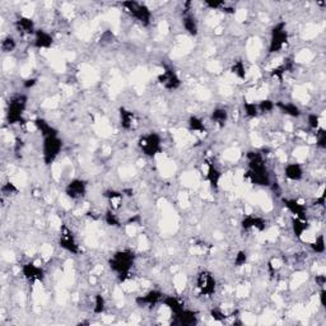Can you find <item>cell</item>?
Returning <instances> with one entry per match:
<instances>
[{"label": "cell", "instance_id": "obj_23", "mask_svg": "<svg viewBox=\"0 0 326 326\" xmlns=\"http://www.w3.org/2000/svg\"><path fill=\"white\" fill-rule=\"evenodd\" d=\"M181 23H182L183 30L186 31V34L190 35V36L195 37L199 34V25L196 18L190 13H183L182 19H181Z\"/></svg>", "mask_w": 326, "mask_h": 326}, {"label": "cell", "instance_id": "obj_33", "mask_svg": "<svg viewBox=\"0 0 326 326\" xmlns=\"http://www.w3.org/2000/svg\"><path fill=\"white\" fill-rule=\"evenodd\" d=\"M257 109H259V113H270L275 110V102L270 98H264L257 102Z\"/></svg>", "mask_w": 326, "mask_h": 326}, {"label": "cell", "instance_id": "obj_27", "mask_svg": "<svg viewBox=\"0 0 326 326\" xmlns=\"http://www.w3.org/2000/svg\"><path fill=\"white\" fill-rule=\"evenodd\" d=\"M162 305L165 306V307H167L171 311V314L174 315V316L177 314H180L183 308H185V303H183L180 298H177V297L175 296L163 297V299H162Z\"/></svg>", "mask_w": 326, "mask_h": 326}, {"label": "cell", "instance_id": "obj_18", "mask_svg": "<svg viewBox=\"0 0 326 326\" xmlns=\"http://www.w3.org/2000/svg\"><path fill=\"white\" fill-rule=\"evenodd\" d=\"M54 45V37L50 32L45 30H38L36 31V34L34 36V46L38 50H47Z\"/></svg>", "mask_w": 326, "mask_h": 326}, {"label": "cell", "instance_id": "obj_20", "mask_svg": "<svg viewBox=\"0 0 326 326\" xmlns=\"http://www.w3.org/2000/svg\"><path fill=\"white\" fill-rule=\"evenodd\" d=\"M223 174L219 168L217 167L214 163H208V171H207V181L213 190H218L220 186V181H222Z\"/></svg>", "mask_w": 326, "mask_h": 326}, {"label": "cell", "instance_id": "obj_28", "mask_svg": "<svg viewBox=\"0 0 326 326\" xmlns=\"http://www.w3.org/2000/svg\"><path fill=\"white\" fill-rule=\"evenodd\" d=\"M292 232L294 237L301 240L302 236L305 235L306 232L310 229V223L307 219H301V218H297V217H293L292 218Z\"/></svg>", "mask_w": 326, "mask_h": 326}, {"label": "cell", "instance_id": "obj_12", "mask_svg": "<svg viewBox=\"0 0 326 326\" xmlns=\"http://www.w3.org/2000/svg\"><path fill=\"white\" fill-rule=\"evenodd\" d=\"M22 275L28 283L32 284L45 281V270L32 261H28L22 265Z\"/></svg>", "mask_w": 326, "mask_h": 326}, {"label": "cell", "instance_id": "obj_14", "mask_svg": "<svg viewBox=\"0 0 326 326\" xmlns=\"http://www.w3.org/2000/svg\"><path fill=\"white\" fill-rule=\"evenodd\" d=\"M165 294L158 290H152L149 292H146L143 296H139L135 298V303L139 307H153V306L162 303Z\"/></svg>", "mask_w": 326, "mask_h": 326}, {"label": "cell", "instance_id": "obj_15", "mask_svg": "<svg viewBox=\"0 0 326 326\" xmlns=\"http://www.w3.org/2000/svg\"><path fill=\"white\" fill-rule=\"evenodd\" d=\"M14 27L15 30L18 31V34H21L22 36H35L37 31L34 19L30 18V17H26V15H21V17L14 22Z\"/></svg>", "mask_w": 326, "mask_h": 326}, {"label": "cell", "instance_id": "obj_8", "mask_svg": "<svg viewBox=\"0 0 326 326\" xmlns=\"http://www.w3.org/2000/svg\"><path fill=\"white\" fill-rule=\"evenodd\" d=\"M196 290L203 297H212L217 290V281L211 271L201 270L196 275Z\"/></svg>", "mask_w": 326, "mask_h": 326}, {"label": "cell", "instance_id": "obj_41", "mask_svg": "<svg viewBox=\"0 0 326 326\" xmlns=\"http://www.w3.org/2000/svg\"><path fill=\"white\" fill-rule=\"evenodd\" d=\"M205 6L207 8H209V9L212 10H220L222 12V9L224 8V6L227 5L226 1H214V0H205L204 3Z\"/></svg>", "mask_w": 326, "mask_h": 326}, {"label": "cell", "instance_id": "obj_9", "mask_svg": "<svg viewBox=\"0 0 326 326\" xmlns=\"http://www.w3.org/2000/svg\"><path fill=\"white\" fill-rule=\"evenodd\" d=\"M60 249H63L64 251L69 254H73V255H78L80 253L79 245L76 242L75 236L72 232V229L68 226L63 224L60 227V235H59V241H58Z\"/></svg>", "mask_w": 326, "mask_h": 326}, {"label": "cell", "instance_id": "obj_32", "mask_svg": "<svg viewBox=\"0 0 326 326\" xmlns=\"http://www.w3.org/2000/svg\"><path fill=\"white\" fill-rule=\"evenodd\" d=\"M0 191H1V198H10V196L15 195L17 192L19 191V189L15 186V183L10 182V181H6L1 185L0 187Z\"/></svg>", "mask_w": 326, "mask_h": 326}, {"label": "cell", "instance_id": "obj_4", "mask_svg": "<svg viewBox=\"0 0 326 326\" xmlns=\"http://www.w3.org/2000/svg\"><path fill=\"white\" fill-rule=\"evenodd\" d=\"M121 5L131 18H134L143 27H148L152 23V10L146 4L137 1V0H128V1H122Z\"/></svg>", "mask_w": 326, "mask_h": 326}, {"label": "cell", "instance_id": "obj_45", "mask_svg": "<svg viewBox=\"0 0 326 326\" xmlns=\"http://www.w3.org/2000/svg\"><path fill=\"white\" fill-rule=\"evenodd\" d=\"M319 298H320V303L323 307H326V290L325 288H321L320 293H319Z\"/></svg>", "mask_w": 326, "mask_h": 326}, {"label": "cell", "instance_id": "obj_38", "mask_svg": "<svg viewBox=\"0 0 326 326\" xmlns=\"http://www.w3.org/2000/svg\"><path fill=\"white\" fill-rule=\"evenodd\" d=\"M316 146L317 148H320V149H325L326 148V130L320 126V128L316 130Z\"/></svg>", "mask_w": 326, "mask_h": 326}, {"label": "cell", "instance_id": "obj_10", "mask_svg": "<svg viewBox=\"0 0 326 326\" xmlns=\"http://www.w3.org/2000/svg\"><path fill=\"white\" fill-rule=\"evenodd\" d=\"M87 191H88V183L82 179H73L67 183L64 189L65 195L72 200L83 199L87 195Z\"/></svg>", "mask_w": 326, "mask_h": 326}, {"label": "cell", "instance_id": "obj_3", "mask_svg": "<svg viewBox=\"0 0 326 326\" xmlns=\"http://www.w3.org/2000/svg\"><path fill=\"white\" fill-rule=\"evenodd\" d=\"M28 97L23 93L13 96L8 102L6 107V121L9 125L23 124L25 122V112L27 109Z\"/></svg>", "mask_w": 326, "mask_h": 326}, {"label": "cell", "instance_id": "obj_1", "mask_svg": "<svg viewBox=\"0 0 326 326\" xmlns=\"http://www.w3.org/2000/svg\"><path fill=\"white\" fill-rule=\"evenodd\" d=\"M246 159L247 172L245 174V179L256 186H270V175L262 153L249 150L246 153Z\"/></svg>", "mask_w": 326, "mask_h": 326}, {"label": "cell", "instance_id": "obj_43", "mask_svg": "<svg viewBox=\"0 0 326 326\" xmlns=\"http://www.w3.org/2000/svg\"><path fill=\"white\" fill-rule=\"evenodd\" d=\"M36 84H37V78H28V79H26L25 82H23V87H25L26 89L34 88Z\"/></svg>", "mask_w": 326, "mask_h": 326}, {"label": "cell", "instance_id": "obj_39", "mask_svg": "<svg viewBox=\"0 0 326 326\" xmlns=\"http://www.w3.org/2000/svg\"><path fill=\"white\" fill-rule=\"evenodd\" d=\"M247 260H249V255H247L246 251L240 250L236 254L233 264H235L236 268H242V266H245L247 264Z\"/></svg>", "mask_w": 326, "mask_h": 326}, {"label": "cell", "instance_id": "obj_36", "mask_svg": "<svg viewBox=\"0 0 326 326\" xmlns=\"http://www.w3.org/2000/svg\"><path fill=\"white\" fill-rule=\"evenodd\" d=\"M105 310H106V299L105 297L98 293L95 296V302H93V312L96 315H101L104 314Z\"/></svg>", "mask_w": 326, "mask_h": 326}, {"label": "cell", "instance_id": "obj_7", "mask_svg": "<svg viewBox=\"0 0 326 326\" xmlns=\"http://www.w3.org/2000/svg\"><path fill=\"white\" fill-rule=\"evenodd\" d=\"M63 141L59 135L42 138V159L46 166H50L55 162L63 149Z\"/></svg>", "mask_w": 326, "mask_h": 326}, {"label": "cell", "instance_id": "obj_42", "mask_svg": "<svg viewBox=\"0 0 326 326\" xmlns=\"http://www.w3.org/2000/svg\"><path fill=\"white\" fill-rule=\"evenodd\" d=\"M211 316L213 317L216 321H219V323L220 321H224L227 319L226 314H224L222 310H219V308H213L211 311Z\"/></svg>", "mask_w": 326, "mask_h": 326}, {"label": "cell", "instance_id": "obj_44", "mask_svg": "<svg viewBox=\"0 0 326 326\" xmlns=\"http://www.w3.org/2000/svg\"><path fill=\"white\" fill-rule=\"evenodd\" d=\"M315 281H316L317 286H320V288H324V286H325V283H326V277L324 274L316 275Z\"/></svg>", "mask_w": 326, "mask_h": 326}, {"label": "cell", "instance_id": "obj_25", "mask_svg": "<svg viewBox=\"0 0 326 326\" xmlns=\"http://www.w3.org/2000/svg\"><path fill=\"white\" fill-rule=\"evenodd\" d=\"M275 109L283 112L284 115L290 116V117H299L302 115V111L296 104L292 102H284V101H278L275 102Z\"/></svg>", "mask_w": 326, "mask_h": 326}, {"label": "cell", "instance_id": "obj_11", "mask_svg": "<svg viewBox=\"0 0 326 326\" xmlns=\"http://www.w3.org/2000/svg\"><path fill=\"white\" fill-rule=\"evenodd\" d=\"M157 82L167 91H176L181 87V78L172 68L166 67L161 74L157 76Z\"/></svg>", "mask_w": 326, "mask_h": 326}, {"label": "cell", "instance_id": "obj_31", "mask_svg": "<svg viewBox=\"0 0 326 326\" xmlns=\"http://www.w3.org/2000/svg\"><path fill=\"white\" fill-rule=\"evenodd\" d=\"M0 49H1V52H4V54H10V52L14 51L17 49V41L14 40V37H4L1 42H0Z\"/></svg>", "mask_w": 326, "mask_h": 326}, {"label": "cell", "instance_id": "obj_17", "mask_svg": "<svg viewBox=\"0 0 326 326\" xmlns=\"http://www.w3.org/2000/svg\"><path fill=\"white\" fill-rule=\"evenodd\" d=\"M174 325L180 326H194L198 324V312L189 310V308H183L180 314L175 315Z\"/></svg>", "mask_w": 326, "mask_h": 326}, {"label": "cell", "instance_id": "obj_2", "mask_svg": "<svg viewBox=\"0 0 326 326\" xmlns=\"http://www.w3.org/2000/svg\"><path fill=\"white\" fill-rule=\"evenodd\" d=\"M134 262L135 255L133 251L119 250L109 259V266L120 282H125L126 279H129Z\"/></svg>", "mask_w": 326, "mask_h": 326}, {"label": "cell", "instance_id": "obj_22", "mask_svg": "<svg viewBox=\"0 0 326 326\" xmlns=\"http://www.w3.org/2000/svg\"><path fill=\"white\" fill-rule=\"evenodd\" d=\"M34 125L37 131H40L42 138L51 137V135H59L58 129L54 128V126H52L47 120L43 119V117H36V119L34 120Z\"/></svg>", "mask_w": 326, "mask_h": 326}, {"label": "cell", "instance_id": "obj_37", "mask_svg": "<svg viewBox=\"0 0 326 326\" xmlns=\"http://www.w3.org/2000/svg\"><path fill=\"white\" fill-rule=\"evenodd\" d=\"M104 219H105V222H106V224H109V226H111V227L121 226V222H120L119 217L116 216L115 211H112V209H109V211H106V213H105V216H104Z\"/></svg>", "mask_w": 326, "mask_h": 326}, {"label": "cell", "instance_id": "obj_46", "mask_svg": "<svg viewBox=\"0 0 326 326\" xmlns=\"http://www.w3.org/2000/svg\"><path fill=\"white\" fill-rule=\"evenodd\" d=\"M316 205L321 208L325 207V194H321L319 198H316Z\"/></svg>", "mask_w": 326, "mask_h": 326}, {"label": "cell", "instance_id": "obj_35", "mask_svg": "<svg viewBox=\"0 0 326 326\" xmlns=\"http://www.w3.org/2000/svg\"><path fill=\"white\" fill-rule=\"evenodd\" d=\"M310 247H311V250L314 251L315 254H319V255H323L326 250L325 246V238H324V235H319L316 237L312 244H310Z\"/></svg>", "mask_w": 326, "mask_h": 326}, {"label": "cell", "instance_id": "obj_34", "mask_svg": "<svg viewBox=\"0 0 326 326\" xmlns=\"http://www.w3.org/2000/svg\"><path fill=\"white\" fill-rule=\"evenodd\" d=\"M244 111L245 115L250 119H256L259 113V109H257V104L255 102H249V101H245L244 102Z\"/></svg>", "mask_w": 326, "mask_h": 326}, {"label": "cell", "instance_id": "obj_26", "mask_svg": "<svg viewBox=\"0 0 326 326\" xmlns=\"http://www.w3.org/2000/svg\"><path fill=\"white\" fill-rule=\"evenodd\" d=\"M104 198L106 199L109 203H110V209H112V211H117V209H120L121 208V204H122V200H124V194H122V191H117V190H106V191L104 192Z\"/></svg>", "mask_w": 326, "mask_h": 326}, {"label": "cell", "instance_id": "obj_6", "mask_svg": "<svg viewBox=\"0 0 326 326\" xmlns=\"http://www.w3.org/2000/svg\"><path fill=\"white\" fill-rule=\"evenodd\" d=\"M290 41V35L287 31V26L284 22H279L273 26L270 31V40H269L268 52L269 54H277L284 49V46Z\"/></svg>", "mask_w": 326, "mask_h": 326}, {"label": "cell", "instance_id": "obj_24", "mask_svg": "<svg viewBox=\"0 0 326 326\" xmlns=\"http://www.w3.org/2000/svg\"><path fill=\"white\" fill-rule=\"evenodd\" d=\"M229 119V112L224 107H216L211 113V120L214 125L218 128H224L226 124L228 122Z\"/></svg>", "mask_w": 326, "mask_h": 326}, {"label": "cell", "instance_id": "obj_19", "mask_svg": "<svg viewBox=\"0 0 326 326\" xmlns=\"http://www.w3.org/2000/svg\"><path fill=\"white\" fill-rule=\"evenodd\" d=\"M119 121L122 130H133L137 124V117L133 111L128 110L126 107H120L119 109Z\"/></svg>", "mask_w": 326, "mask_h": 326}, {"label": "cell", "instance_id": "obj_40", "mask_svg": "<svg viewBox=\"0 0 326 326\" xmlns=\"http://www.w3.org/2000/svg\"><path fill=\"white\" fill-rule=\"evenodd\" d=\"M307 125H308V128L316 131L317 129L321 126L320 125V116L317 115V113H310V115L307 116Z\"/></svg>", "mask_w": 326, "mask_h": 326}, {"label": "cell", "instance_id": "obj_29", "mask_svg": "<svg viewBox=\"0 0 326 326\" xmlns=\"http://www.w3.org/2000/svg\"><path fill=\"white\" fill-rule=\"evenodd\" d=\"M187 126H189V130L192 133H198V134H204L207 133V126H205V122L203 121V119H200L199 116L191 115L187 120Z\"/></svg>", "mask_w": 326, "mask_h": 326}, {"label": "cell", "instance_id": "obj_13", "mask_svg": "<svg viewBox=\"0 0 326 326\" xmlns=\"http://www.w3.org/2000/svg\"><path fill=\"white\" fill-rule=\"evenodd\" d=\"M268 227V223L264 218L259 216H255V214H247L242 218L241 220V228L244 231H255L257 232H264Z\"/></svg>", "mask_w": 326, "mask_h": 326}, {"label": "cell", "instance_id": "obj_30", "mask_svg": "<svg viewBox=\"0 0 326 326\" xmlns=\"http://www.w3.org/2000/svg\"><path fill=\"white\" fill-rule=\"evenodd\" d=\"M231 73L240 80L246 79L247 76V69H246V64H245L242 60H237L235 61L233 64L231 65Z\"/></svg>", "mask_w": 326, "mask_h": 326}, {"label": "cell", "instance_id": "obj_21", "mask_svg": "<svg viewBox=\"0 0 326 326\" xmlns=\"http://www.w3.org/2000/svg\"><path fill=\"white\" fill-rule=\"evenodd\" d=\"M303 167H302L301 163L298 162H290V163H287L286 167H284V176L288 179L290 181H301L303 179Z\"/></svg>", "mask_w": 326, "mask_h": 326}, {"label": "cell", "instance_id": "obj_5", "mask_svg": "<svg viewBox=\"0 0 326 326\" xmlns=\"http://www.w3.org/2000/svg\"><path fill=\"white\" fill-rule=\"evenodd\" d=\"M138 146H139L141 152L148 158H154L163 150L161 135L154 131L142 135L138 141Z\"/></svg>", "mask_w": 326, "mask_h": 326}, {"label": "cell", "instance_id": "obj_16", "mask_svg": "<svg viewBox=\"0 0 326 326\" xmlns=\"http://www.w3.org/2000/svg\"><path fill=\"white\" fill-rule=\"evenodd\" d=\"M282 203L294 217L301 219H307V207L305 204L290 198H282Z\"/></svg>", "mask_w": 326, "mask_h": 326}]
</instances>
